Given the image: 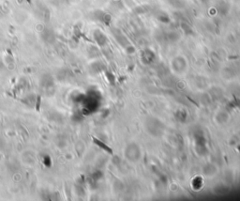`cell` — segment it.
I'll use <instances>...</instances> for the list:
<instances>
[{
  "mask_svg": "<svg viewBox=\"0 0 240 201\" xmlns=\"http://www.w3.org/2000/svg\"><path fill=\"white\" fill-rule=\"evenodd\" d=\"M36 96L34 94H30V95H27L25 98H23V103L25 104V105H27V106H30V107H33L34 105H35L36 104Z\"/></svg>",
  "mask_w": 240,
  "mask_h": 201,
  "instance_id": "cell-3",
  "label": "cell"
},
{
  "mask_svg": "<svg viewBox=\"0 0 240 201\" xmlns=\"http://www.w3.org/2000/svg\"><path fill=\"white\" fill-rule=\"evenodd\" d=\"M53 84H55V82H53V77L51 74L45 73L40 77L39 85H40V87L45 88V89H49V88L53 87Z\"/></svg>",
  "mask_w": 240,
  "mask_h": 201,
  "instance_id": "cell-1",
  "label": "cell"
},
{
  "mask_svg": "<svg viewBox=\"0 0 240 201\" xmlns=\"http://www.w3.org/2000/svg\"><path fill=\"white\" fill-rule=\"evenodd\" d=\"M42 39L48 43L53 42H55V35H53V32L50 29H44L42 32Z\"/></svg>",
  "mask_w": 240,
  "mask_h": 201,
  "instance_id": "cell-2",
  "label": "cell"
}]
</instances>
